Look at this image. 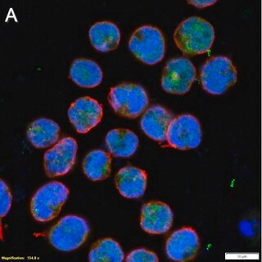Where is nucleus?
I'll list each match as a JSON object with an SVG mask.
<instances>
[{
	"instance_id": "f257e3e1",
	"label": "nucleus",
	"mask_w": 262,
	"mask_h": 262,
	"mask_svg": "<svg viewBox=\"0 0 262 262\" xmlns=\"http://www.w3.org/2000/svg\"><path fill=\"white\" fill-rule=\"evenodd\" d=\"M215 39V30L206 19L198 16L183 20L174 32L177 47L187 55L201 54L208 51Z\"/></svg>"
},
{
	"instance_id": "f03ea898",
	"label": "nucleus",
	"mask_w": 262,
	"mask_h": 262,
	"mask_svg": "<svg viewBox=\"0 0 262 262\" xmlns=\"http://www.w3.org/2000/svg\"><path fill=\"white\" fill-rule=\"evenodd\" d=\"M88 222L78 215L62 217L48 233L49 243L61 252H72L81 247L88 238Z\"/></svg>"
},
{
	"instance_id": "39448f33",
	"label": "nucleus",
	"mask_w": 262,
	"mask_h": 262,
	"mask_svg": "<svg viewBox=\"0 0 262 262\" xmlns=\"http://www.w3.org/2000/svg\"><path fill=\"white\" fill-rule=\"evenodd\" d=\"M129 48L135 57L143 62L149 65L158 63L166 51L163 33L157 27L143 25L131 35Z\"/></svg>"
},
{
	"instance_id": "5701e85b",
	"label": "nucleus",
	"mask_w": 262,
	"mask_h": 262,
	"mask_svg": "<svg viewBox=\"0 0 262 262\" xmlns=\"http://www.w3.org/2000/svg\"><path fill=\"white\" fill-rule=\"evenodd\" d=\"M215 0H188V4H192L198 8H204L211 4H215Z\"/></svg>"
},
{
	"instance_id": "20e7f679",
	"label": "nucleus",
	"mask_w": 262,
	"mask_h": 262,
	"mask_svg": "<svg viewBox=\"0 0 262 262\" xmlns=\"http://www.w3.org/2000/svg\"><path fill=\"white\" fill-rule=\"evenodd\" d=\"M69 189L62 183L53 181L35 192L31 199V211L35 221L48 222L59 215L68 200Z\"/></svg>"
},
{
	"instance_id": "a211bd4d",
	"label": "nucleus",
	"mask_w": 262,
	"mask_h": 262,
	"mask_svg": "<svg viewBox=\"0 0 262 262\" xmlns=\"http://www.w3.org/2000/svg\"><path fill=\"white\" fill-rule=\"evenodd\" d=\"M106 147L117 158H129L139 146V138L133 131L127 129H113L106 134Z\"/></svg>"
},
{
	"instance_id": "7ed1b4c3",
	"label": "nucleus",
	"mask_w": 262,
	"mask_h": 262,
	"mask_svg": "<svg viewBox=\"0 0 262 262\" xmlns=\"http://www.w3.org/2000/svg\"><path fill=\"white\" fill-rule=\"evenodd\" d=\"M203 89L211 94H224L237 81V70L226 56L217 55L205 61L201 68Z\"/></svg>"
},
{
	"instance_id": "4468645a",
	"label": "nucleus",
	"mask_w": 262,
	"mask_h": 262,
	"mask_svg": "<svg viewBox=\"0 0 262 262\" xmlns=\"http://www.w3.org/2000/svg\"><path fill=\"white\" fill-rule=\"evenodd\" d=\"M145 170L133 166H126L119 170L115 183L119 192L126 199H138L143 196L147 188Z\"/></svg>"
},
{
	"instance_id": "423d86ee",
	"label": "nucleus",
	"mask_w": 262,
	"mask_h": 262,
	"mask_svg": "<svg viewBox=\"0 0 262 262\" xmlns=\"http://www.w3.org/2000/svg\"><path fill=\"white\" fill-rule=\"evenodd\" d=\"M108 101L115 113L127 118H136L148 105V96L143 86L122 83L111 89Z\"/></svg>"
},
{
	"instance_id": "6e6552de",
	"label": "nucleus",
	"mask_w": 262,
	"mask_h": 262,
	"mask_svg": "<svg viewBox=\"0 0 262 262\" xmlns=\"http://www.w3.org/2000/svg\"><path fill=\"white\" fill-rule=\"evenodd\" d=\"M166 141L180 150L196 148L202 141V128L199 120L191 114L174 117L168 127Z\"/></svg>"
},
{
	"instance_id": "aec40b11",
	"label": "nucleus",
	"mask_w": 262,
	"mask_h": 262,
	"mask_svg": "<svg viewBox=\"0 0 262 262\" xmlns=\"http://www.w3.org/2000/svg\"><path fill=\"white\" fill-rule=\"evenodd\" d=\"M89 260L91 262H121L125 260V254L117 241L112 238H103L92 246Z\"/></svg>"
},
{
	"instance_id": "ddd939ff",
	"label": "nucleus",
	"mask_w": 262,
	"mask_h": 262,
	"mask_svg": "<svg viewBox=\"0 0 262 262\" xmlns=\"http://www.w3.org/2000/svg\"><path fill=\"white\" fill-rule=\"evenodd\" d=\"M174 115L166 107L160 105L150 106L142 117L140 126L143 132L156 141L166 140L168 127L170 125Z\"/></svg>"
},
{
	"instance_id": "f8f14e48",
	"label": "nucleus",
	"mask_w": 262,
	"mask_h": 262,
	"mask_svg": "<svg viewBox=\"0 0 262 262\" xmlns=\"http://www.w3.org/2000/svg\"><path fill=\"white\" fill-rule=\"evenodd\" d=\"M173 218L172 210L167 204L152 201L142 207L140 225L150 234H163L171 228Z\"/></svg>"
},
{
	"instance_id": "1a4fd4ad",
	"label": "nucleus",
	"mask_w": 262,
	"mask_h": 262,
	"mask_svg": "<svg viewBox=\"0 0 262 262\" xmlns=\"http://www.w3.org/2000/svg\"><path fill=\"white\" fill-rule=\"evenodd\" d=\"M78 145L72 137H65L46 151L43 157L45 170L49 177L64 176L76 162Z\"/></svg>"
},
{
	"instance_id": "412c9836",
	"label": "nucleus",
	"mask_w": 262,
	"mask_h": 262,
	"mask_svg": "<svg viewBox=\"0 0 262 262\" xmlns=\"http://www.w3.org/2000/svg\"><path fill=\"white\" fill-rule=\"evenodd\" d=\"M127 262H158V257L154 252L148 250H134L127 256Z\"/></svg>"
},
{
	"instance_id": "dca6fc26",
	"label": "nucleus",
	"mask_w": 262,
	"mask_h": 262,
	"mask_svg": "<svg viewBox=\"0 0 262 262\" xmlns=\"http://www.w3.org/2000/svg\"><path fill=\"white\" fill-rule=\"evenodd\" d=\"M27 136L31 144L37 148L49 147L58 141L59 125L50 119H37L29 125Z\"/></svg>"
},
{
	"instance_id": "4be33fe9",
	"label": "nucleus",
	"mask_w": 262,
	"mask_h": 262,
	"mask_svg": "<svg viewBox=\"0 0 262 262\" xmlns=\"http://www.w3.org/2000/svg\"><path fill=\"white\" fill-rule=\"evenodd\" d=\"M1 208L0 215L1 217L6 216L12 206V196L10 190L4 180H1Z\"/></svg>"
},
{
	"instance_id": "2eb2a0df",
	"label": "nucleus",
	"mask_w": 262,
	"mask_h": 262,
	"mask_svg": "<svg viewBox=\"0 0 262 262\" xmlns=\"http://www.w3.org/2000/svg\"><path fill=\"white\" fill-rule=\"evenodd\" d=\"M70 77L77 85L94 88L102 80V71L96 61L90 58L79 57L72 61L70 68Z\"/></svg>"
},
{
	"instance_id": "6ab92c4d",
	"label": "nucleus",
	"mask_w": 262,
	"mask_h": 262,
	"mask_svg": "<svg viewBox=\"0 0 262 262\" xmlns=\"http://www.w3.org/2000/svg\"><path fill=\"white\" fill-rule=\"evenodd\" d=\"M112 158L110 154L100 149L93 150L85 156L82 167L84 174L93 181L103 180L111 172Z\"/></svg>"
},
{
	"instance_id": "9d476101",
	"label": "nucleus",
	"mask_w": 262,
	"mask_h": 262,
	"mask_svg": "<svg viewBox=\"0 0 262 262\" xmlns=\"http://www.w3.org/2000/svg\"><path fill=\"white\" fill-rule=\"evenodd\" d=\"M68 114L78 133L85 134L100 123L103 113L98 101L86 96L72 102Z\"/></svg>"
},
{
	"instance_id": "0eeeda50",
	"label": "nucleus",
	"mask_w": 262,
	"mask_h": 262,
	"mask_svg": "<svg viewBox=\"0 0 262 262\" xmlns=\"http://www.w3.org/2000/svg\"><path fill=\"white\" fill-rule=\"evenodd\" d=\"M196 79V69L187 57H173L166 62L162 76V87L166 92L184 94Z\"/></svg>"
},
{
	"instance_id": "f3484780",
	"label": "nucleus",
	"mask_w": 262,
	"mask_h": 262,
	"mask_svg": "<svg viewBox=\"0 0 262 262\" xmlns=\"http://www.w3.org/2000/svg\"><path fill=\"white\" fill-rule=\"evenodd\" d=\"M89 35L93 46L101 52L117 49L121 39L120 29L114 23L109 20L94 23L90 28Z\"/></svg>"
},
{
	"instance_id": "9b49d317",
	"label": "nucleus",
	"mask_w": 262,
	"mask_h": 262,
	"mask_svg": "<svg viewBox=\"0 0 262 262\" xmlns=\"http://www.w3.org/2000/svg\"><path fill=\"white\" fill-rule=\"evenodd\" d=\"M200 248V240L192 228H182L172 233L166 244L168 258L176 261L194 259Z\"/></svg>"
}]
</instances>
